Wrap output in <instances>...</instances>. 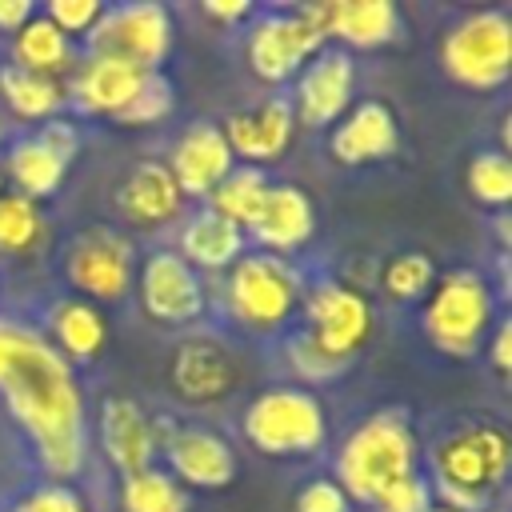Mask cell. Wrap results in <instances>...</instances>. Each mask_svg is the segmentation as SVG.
Listing matches in <instances>:
<instances>
[{
    "mask_svg": "<svg viewBox=\"0 0 512 512\" xmlns=\"http://www.w3.org/2000/svg\"><path fill=\"white\" fill-rule=\"evenodd\" d=\"M0 404L28 440L40 472L76 484L88 468V396L80 372L36 324L16 316H0Z\"/></svg>",
    "mask_w": 512,
    "mask_h": 512,
    "instance_id": "obj_1",
    "label": "cell"
},
{
    "mask_svg": "<svg viewBox=\"0 0 512 512\" xmlns=\"http://www.w3.org/2000/svg\"><path fill=\"white\" fill-rule=\"evenodd\" d=\"M508 464V432L492 420H464L428 444L432 496L456 512H484L492 492L508 480Z\"/></svg>",
    "mask_w": 512,
    "mask_h": 512,
    "instance_id": "obj_2",
    "label": "cell"
},
{
    "mask_svg": "<svg viewBox=\"0 0 512 512\" xmlns=\"http://www.w3.org/2000/svg\"><path fill=\"white\" fill-rule=\"evenodd\" d=\"M420 472V440L404 408H376L344 432L332 456V480L352 504H372L388 484Z\"/></svg>",
    "mask_w": 512,
    "mask_h": 512,
    "instance_id": "obj_3",
    "label": "cell"
},
{
    "mask_svg": "<svg viewBox=\"0 0 512 512\" xmlns=\"http://www.w3.org/2000/svg\"><path fill=\"white\" fill-rule=\"evenodd\" d=\"M304 288H308V280L288 256L252 248L224 272L220 304H224V316L232 320V328L268 340V336L288 332L292 316L300 312Z\"/></svg>",
    "mask_w": 512,
    "mask_h": 512,
    "instance_id": "obj_4",
    "label": "cell"
},
{
    "mask_svg": "<svg viewBox=\"0 0 512 512\" xmlns=\"http://www.w3.org/2000/svg\"><path fill=\"white\" fill-rule=\"evenodd\" d=\"M244 440L272 460H312L328 448V408L312 388L268 384L240 412Z\"/></svg>",
    "mask_w": 512,
    "mask_h": 512,
    "instance_id": "obj_5",
    "label": "cell"
},
{
    "mask_svg": "<svg viewBox=\"0 0 512 512\" xmlns=\"http://www.w3.org/2000/svg\"><path fill=\"white\" fill-rule=\"evenodd\" d=\"M496 320H500L496 296L476 268L440 272L432 292L424 296V312H420V328H424L428 344L452 360H472L484 348Z\"/></svg>",
    "mask_w": 512,
    "mask_h": 512,
    "instance_id": "obj_6",
    "label": "cell"
},
{
    "mask_svg": "<svg viewBox=\"0 0 512 512\" xmlns=\"http://www.w3.org/2000/svg\"><path fill=\"white\" fill-rule=\"evenodd\" d=\"M440 68L468 92H496L512 76V16L508 8L460 12L440 32Z\"/></svg>",
    "mask_w": 512,
    "mask_h": 512,
    "instance_id": "obj_7",
    "label": "cell"
},
{
    "mask_svg": "<svg viewBox=\"0 0 512 512\" xmlns=\"http://www.w3.org/2000/svg\"><path fill=\"white\" fill-rule=\"evenodd\" d=\"M136 264H140V252H136V240L120 228H108V224H88L80 228L64 252H60V276L64 284L80 296V300H92V304H120L132 284H136Z\"/></svg>",
    "mask_w": 512,
    "mask_h": 512,
    "instance_id": "obj_8",
    "label": "cell"
},
{
    "mask_svg": "<svg viewBox=\"0 0 512 512\" xmlns=\"http://www.w3.org/2000/svg\"><path fill=\"white\" fill-rule=\"evenodd\" d=\"M176 44V20L156 0L104 4L96 28L84 36L88 56H112L140 72H164Z\"/></svg>",
    "mask_w": 512,
    "mask_h": 512,
    "instance_id": "obj_9",
    "label": "cell"
},
{
    "mask_svg": "<svg viewBox=\"0 0 512 512\" xmlns=\"http://www.w3.org/2000/svg\"><path fill=\"white\" fill-rule=\"evenodd\" d=\"M132 288L140 296L144 316L160 328H192L208 312V284L176 248L144 252Z\"/></svg>",
    "mask_w": 512,
    "mask_h": 512,
    "instance_id": "obj_10",
    "label": "cell"
},
{
    "mask_svg": "<svg viewBox=\"0 0 512 512\" xmlns=\"http://www.w3.org/2000/svg\"><path fill=\"white\" fill-rule=\"evenodd\" d=\"M300 316H304V332L332 356L356 364L360 348L372 340V328H376V312L368 304V296L344 280H316L304 288V300H300Z\"/></svg>",
    "mask_w": 512,
    "mask_h": 512,
    "instance_id": "obj_11",
    "label": "cell"
},
{
    "mask_svg": "<svg viewBox=\"0 0 512 512\" xmlns=\"http://www.w3.org/2000/svg\"><path fill=\"white\" fill-rule=\"evenodd\" d=\"M244 380H248L244 356L224 336H212V332L184 336L168 360V384H172L176 400H184L192 408L224 404L228 396L240 392Z\"/></svg>",
    "mask_w": 512,
    "mask_h": 512,
    "instance_id": "obj_12",
    "label": "cell"
},
{
    "mask_svg": "<svg viewBox=\"0 0 512 512\" xmlns=\"http://www.w3.org/2000/svg\"><path fill=\"white\" fill-rule=\"evenodd\" d=\"M320 48H324V36L296 8H268V12H256L248 24L244 60L256 80L288 84Z\"/></svg>",
    "mask_w": 512,
    "mask_h": 512,
    "instance_id": "obj_13",
    "label": "cell"
},
{
    "mask_svg": "<svg viewBox=\"0 0 512 512\" xmlns=\"http://www.w3.org/2000/svg\"><path fill=\"white\" fill-rule=\"evenodd\" d=\"M160 428V452H164V468L176 476L180 488L188 492H220L236 480L240 460L236 448L224 432L208 428V424H168L156 420Z\"/></svg>",
    "mask_w": 512,
    "mask_h": 512,
    "instance_id": "obj_14",
    "label": "cell"
},
{
    "mask_svg": "<svg viewBox=\"0 0 512 512\" xmlns=\"http://www.w3.org/2000/svg\"><path fill=\"white\" fill-rule=\"evenodd\" d=\"M356 92V64L344 48H320L292 80V116L300 128H332L348 108Z\"/></svg>",
    "mask_w": 512,
    "mask_h": 512,
    "instance_id": "obj_15",
    "label": "cell"
},
{
    "mask_svg": "<svg viewBox=\"0 0 512 512\" xmlns=\"http://www.w3.org/2000/svg\"><path fill=\"white\" fill-rule=\"evenodd\" d=\"M296 12L328 40H340V48H380L400 36V8L392 0H316L296 4Z\"/></svg>",
    "mask_w": 512,
    "mask_h": 512,
    "instance_id": "obj_16",
    "label": "cell"
},
{
    "mask_svg": "<svg viewBox=\"0 0 512 512\" xmlns=\"http://www.w3.org/2000/svg\"><path fill=\"white\" fill-rule=\"evenodd\" d=\"M168 172L184 200H208V192L236 168V156L216 120H192L168 148Z\"/></svg>",
    "mask_w": 512,
    "mask_h": 512,
    "instance_id": "obj_17",
    "label": "cell"
},
{
    "mask_svg": "<svg viewBox=\"0 0 512 512\" xmlns=\"http://www.w3.org/2000/svg\"><path fill=\"white\" fill-rule=\"evenodd\" d=\"M220 132H224L236 164L248 160L256 168H264V164H272V160H280L288 152V144L296 136V116H292L288 96H268V100H260L252 108L228 112L220 120Z\"/></svg>",
    "mask_w": 512,
    "mask_h": 512,
    "instance_id": "obj_18",
    "label": "cell"
},
{
    "mask_svg": "<svg viewBox=\"0 0 512 512\" xmlns=\"http://www.w3.org/2000/svg\"><path fill=\"white\" fill-rule=\"evenodd\" d=\"M100 448H104V460L128 476V472H140V468H152L156 464V452H160V428H156V416H148V408L132 396H104L100 404Z\"/></svg>",
    "mask_w": 512,
    "mask_h": 512,
    "instance_id": "obj_19",
    "label": "cell"
},
{
    "mask_svg": "<svg viewBox=\"0 0 512 512\" xmlns=\"http://www.w3.org/2000/svg\"><path fill=\"white\" fill-rule=\"evenodd\" d=\"M116 212L136 232H160L184 212V192L176 188L164 160L132 164L116 184Z\"/></svg>",
    "mask_w": 512,
    "mask_h": 512,
    "instance_id": "obj_20",
    "label": "cell"
},
{
    "mask_svg": "<svg viewBox=\"0 0 512 512\" xmlns=\"http://www.w3.org/2000/svg\"><path fill=\"white\" fill-rule=\"evenodd\" d=\"M400 148V124L396 112L384 100H356L328 136V152L336 164H372L388 160Z\"/></svg>",
    "mask_w": 512,
    "mask_h": 512,
    "instance_id": "obj_21",
    "label": "cell"
},
{
    "mask_svg": "<svg viewBox=\"0 0 512 512\" xmlns=\"http://www.w3.org/2000/svg\"><path fill=\"white\" fill-rule=\"evenodd\" d=\"M144 76L148 72H140L132 64H120L112 56H88L84 52L80 64H76V72L64 80L68 104L80 108L84 116H108V120H116L132 104V96L140 92Z\"/></svg>",
    "mask_w": 512,
    "mask_h": 512,
    "instance_id": "obj_22",
    "label": "cell"
},
{
    "mask_svg": "<svg viewBox=\"0 0 512 512\" xmlns=\"http://www.w3.org/2000/svg\"><path fill=\"white\" fill-rule=\"evenodd\" d=\"M316 232V208H312V196L300 188V184H272L268 196H264V208L260 216L252 220L248 228V240L260 248V252H272V256H288V252H300Z\"/></svg>",
    "mask_w": 512,
    "mask_h": 512,
    "instance_id": "obj_23",
    "label": "cell"
},
{
    "mask_svg": "<svg viewBox=\"0 0 512 512\" xmlns=\"http://www.w3.org/2000/svg\"><path fill=\"white\" fill-rule=\"evenodd\" d=\"M48 344L76 368V364H92L104 356L108 348V316L100 304L80 300V296H60L48 304L44 312V328Z\"/></svg>",
    "mask_w": 512,
    "mask_h": 512,
    "instance_id": "obj_24",
    "label": "cell"
},
{
    "mask_svg": "<svg viewBox=\"0 0 512 512\" xmlns=\"http://www.w3.org/2000/svg\"><path fill=\"white\" fill-rule=\"evenodd\" d=\"M176 252L204 276V272H228L244 252H248V232L232 220H224L220 212H212L208 204L196 208L192 216H184L180 232H176Z\"/></svg>",
    "mask_w": 512,
    "mask_h": 512,
    "instance_id": "obj_25",
    "label": "cell"
},
{
    "mask_svg": "<svg viewBox=\"0 0 512 512\" xmlns=\"http://www.w3.org/2000/svg\"><path fill=\"white\" fill-rule=\"evenodd\" d=\"M0 160H4V176H8L12 192H20V196H28L36 204L52 200L64 188L68 168H72V160L60 148H52L40 132L16 136Z\"/></svg>",
    "mask_w": 512,
    "mask_h": 512,
    "instance_id": "obj_26",
    "label": "cell"
},
{
    "mask_svg": "<svg viewBox=\"0 0 512 512\" xmlns=\"http://www.w3.org/2000/svg\"><path fill=\"white\" fill-rule=\"evenodd\" d=\"M80 56L84 52L76 48V40H68L40 8L20 32H12V64L24 68V72H36V76H48V80L64 84L76 72Z\"/></svg>",
    "mask_w": 512,
    "mask_h": 512,
    "instance_id": "obj_27",
    "label": "cell"
},
{
    "mask_svg": "<svg viewBox=\"0 0 512 512\" xmlns=\"http://www.w3.org/2000/svg\"><path fill=\"white\" fill-rule=\"evenodd\" d=\"M0 100H4V108L12 116L44 124V120H56L68 108V88L60 80L24 72L16 64H4L0 68Z\"/></svg>",
    "mask_w": 512,
    "mask_h": 512,
    "instance_id": "obj_28",
    "label": "cell"
},
{
    "mask_svg": "<svg viewBox=\"0 0 512 512\" xmlns=\"http://www.w3.org/2000/svg\"><path fill=\"white\" fill-rule=\"evenodd\" d=\"M120 512H192V492L176 484V476L160 464L120 476L116 484Z\"/></svg>",
    "mask_w": 512,
    "mask_h": 512,
    "instance_id": "obj_29",
    "label": "cell"
},
{
    "mask_svg": "<svg viewBox=\"0 0 512 512\" xmlns=\"http://www.w3.org/2000/svg\"><path fill=\"white\" fill-rule=\"evenodd\" d=\"M48 244V212L44 204L20 196V192H4L0 196V256L12 260H28L36 252H44Z\"/></svg>",
    "mask_w": 512,
    "mask_h": 512,
    "instance_id": "obj_30",
    "label": "cell"
},
{
    "mask_svg": "<svg viewBox=\"0 0 512 512\" xmlns=\"http://www.w3.org/2000/svg\"><path fill=\"white\" fill-rule=\"evenodd\" d=\"M268 188H272V180H268L264 168H256V164H236V168L208 192L204 204H208L212 212H220L224 220H232V224H240V228L248 232L252 220H256L260 208H264Z\"/></svg>",
    "mask_w": 512,
    "mask_h": 512,
    "instance_id": "obj_31",
    "label": "cell"
},
{
    "mask_svg": "<svg viewBox=\"0 0 512 512\" xmlns=\"http://www.w3.org/2000/svg\"><path fill=\"white\" fill-rule=\"evenodd\" d=\"M464 188L484 208H508L512 200V160L504 148H480L464 168Z\"/></svg>",
    "mask_w": 512,
    "mask_h": 512,
    "instance_id": "obj_32",
    "label": "cell"
},
{
    "mask_svg": "<svg viewBox=\"0 0 512 512\" xmlns=\"http://www.w3.org/2000/svg\"><path fill=\"white\" fill-rule=\"evenodd\" d=\"M432 284H436V264H432V256L420 252V248L392 256V260L384 264V272H380L384 296H388V300H400V304L424 300V296L432 292Z\"/></svg>",
    "mask_w": 512,
    "mask_h": 512,
    "instance_id": "obj_33",
    "label": "cell"
},
{
    "mask_svg": "<svg viewBox=\"0 0 512 512\" xmlns=\"http://www.w3.org/2000/svg\"><path fill=\"white\" fill-rule=\"evenodd\" d=\"M284 364L292 368V376H296L300 388H304V384H328V380H340V376L352 368L348 360L324 352L304 328H296V332L284 336Z\"/></svg>",
    "mask_w": 512,
    "mask_h": 512,
    "instance_id": "obj_34",
    "label": "cell"
},
{
    "mask_svg": "<svg viewBox=\"0 0 512 512\" xmlns=\"http://www.w3.org/2000/svg\"><path fill=\"white\" fill-rule=\"evenodd\" d=\"M172 108H176V88H172V80H168L164 72H148L144 84H140V92L132 96V104L116 116V124H120V128H148V124L168 120Z\"/></svg>",
    "mask_w": 512,
    "mask_h": 512,
    "instance_id": "obj_35",
    "label": "cell"
},
{
    "mask_svg": "<svg viewBox=\"0 0 512 512\" xmlns=\"http://www.w3.org/2000/svg\"><path fill=\"white\" fill-rule=\"evenodd\" d=\"M8 512H92L84 492L76 484H64V480H36L28 484L12 504Z\"/></svg>",
    "mask_w": 512,
    "mask_h": 512,
    "instance_id": "obj_36",
    "label": "cell"
},
{
    "mask_svg": "<svg viewBox=\"0 0 512 512\" xmlns=\"http://www.w3.org/2000/svg\"><path fill=\"white\" fill-rule=\"evenodd\" d=\"M432 504H436V496H432L428 476H424V472H412V476L388 484L368 508H372V512H428Z\"/></svg>",
    "mask_w": 512,
    "mask_h": 512,
    "instance_id": "obj_37",
    "label": "cell"
},
{
    "mask_svg": "<svg viewBox=\"0 0 512 512\" xmlns=\"http://www.w3.org/2000/svg\"><path fill=\"white\" fill-rule=\"evenodd\" d=\"M292 512H356V504L348 500V492L332 476H312L296 488Z\"/></svg>",
    "mask_w": 512,
    "mask_h": 512,
    "instance_id": "obj_38",
    "label": "cell"
},
{
    "mask_svg": "<svg viewBox=\"0 0 512 512\" xmlns=\"http://www.w3.org/2000/svg\"><path fill=\"white\" fill-rule=\"evenodd\" d=\"M40 12H44L68 40H84V36L96 28L104 4H100V0H52V4L40 8Z\"/></svg>",
    "mask_w": 512,
    "mask_h": 512,
    "instance_id": "obj_39",
    "label": "cell"
},
{
    "mask_svg": "<svg viewBox=\"0 0 512 512\" xmlns=\"http://www.w3.org/2000/svg\"><path fill=\"white\" fill-rule=\"evenodd\" d=\"M484 352H488V364L496 368V376L508 380V372H512V324L504 316L492 324V332L484 340Z\"/></svg>",
    "mask_w": 512,
    "mask_h": 512,
    "instance_id": "obj_40",
    "label": "cell"
},
{
    "mask_svg": "<svg viewBox=\"0 0 512 512\" xmlns=\"http://www.w3.org/2000/svg\"><path fill=\"white\" fill-rule=\"evenodd\" d=\"M200 12L208 20H216V24H240V20H252L256 16V8L248 0H204Z\"/></svg>",
    "mask_w": 512,
    "mask_h": 512,
    "instance_id": "obj_41",
    "label": "cell"
},
{
    "mask_svg": "<svg viewBox=\"0 0 512 512\" xmlns=\"http://www.w3.org/2000/svg\"><path fill=\"white\" fill-rule=\"evenodd\" d=\"M32 16H36V4H28V0H0V32L4 36L20 32Z\"/></svg>",
    "mask_w": 512,
    "mask_h": 512,
    "instance_id": "obj_42",
    "label": "cell"
},
{
    "mask_svg": "<svg viewBox=\"0 0 512 512\" xmlns=\"http://www.w3.org/2000/svg\"><path fill=\"white\" fill-rule=\"evenodd\" d=\"M8 192V176H4V160H0V196Z\"/></svg>",
    "mask_w": 512,
    "mask_h": 512,
    "instance_id": "obj_43",
    "label": "cell"
},
{
    "mask_svg": "<svg viewBox=\"0 0 512 512\" xmlns=\"http://www.w3.org/2000/svg\"><path fill=\"white\" fill-rule=\"evenodd\" d=\"M4 136H8V124H4V112H0V148H4Z\"/></svg>",
    "mask_w": 512,
    "mask_h": 512,
    "instance_id": "obj_44",
    "label": "cell"
},
{
    "mask_svg": "<svg viewBox=\"0 0 512 512\" xmlns=\"http://www.w3.org/2000/svg\"><path fill=\"white\" fill-rule=\"evenodd\" d=\"M428 512H456V508H444V504H432Z\"/></svg>",
    "mask_w": 512,
    "mask_h": 512,
    "instance_id": "obj_45",
    "label": "cell"
}]
</instances>
